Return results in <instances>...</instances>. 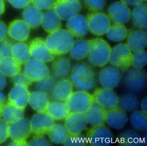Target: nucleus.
Listing matches in <instances>:
<instances>
[{"label": "nucleus", "mask_w": 147, "mask_h": 146, "mask_svg": "<svg viewBox=\"0 0 147 146\" xmlns=\"http://www.w3.org/2000/svg\"><path fill=\"white\" fill-rule=\"evenodd\" d=\"M71 71L69 79L76 88L87 92L94 88L96 74L91 65L85 63H76Z\"/></svg>", "instance_id": "f257e3e1"}, {"label": "nucleus", "mask_w": 147, "mask_h": 146, "mask_svg": "<svg viewBox=\"0 0 147 146\" xmlns=\"http://www.w3.org/2000/svg\"><path fill=\"white\" fill-rule=\"evenodd\" d=\"M74 41V37L69 31L61 29L50 33L45 42L54 56H61L69 52Z\"/></svg>", "instance_id": "f03ea898"}, {"label": "nucleus", "mask_w": 147, "mask_h": 146, "mask_svg": "<svg viewBox=\"0 0 147 146\" xmlns=\"http://www.w3.org/2000/svg\"><path fill=\"white\" fill-rule=\"evenodd\" d=\"M90 50L88 55V62L97 67H105L109 62L111 48L108 43L101 38L89 40Z\"/></svg>", "instance_id": "7ed1b4c3"}, {"label": "nucleus", "mask_w": 147, "mask_h": 146, "mask_svg": "<svg viewBox=\"0 0 147 146\" xmlns=\"http://www.w3.org/2000/svg\"><path fill=\"white\" fill-rule=\"evenodd\" d=\"M9 137L13 142L9 145L27 146V139L32 134L30 121L26 118H21L9 124Z\"/></svg>", "instance_id": "20e7f679"}, {"label": "nucleus", "mask_w": 147, "mask_h": 146, "mask_svg": "<svg viewBox=\"0 0 147 146\" xmlns=\"http://www.w3.org/2000/svg\"><path fill=\"white\" fill-rule=\"evenodd\" d=\"M132 53L126 44L120 43L111 49L110 64L122 72H126L131 66Z\"/></svg>", "instance_id": "39448f33"}, {"label": "nucleus", "mask_w": 147, "mask_h": 146, "mask_svg": "<svg viewBox=\"0 0 147 146\" xmlns=\"http://www.w3.org/2000/svg\"><path fill=\"white\" fill-rule=\"evenodd\" d=\"M88 145L92 146H108L112 143L113 135L108 128L104 125L92 126L86 135Z\"/></svg>", "instance_id": "423d86ee"}, {"label": "nucleus", "mask_w": 147, "mask_h": 146, "mask_svg": "<svg viewBox=\"0 0 147 146\" xmlns=\"http://www.w3.org/2000/svg\"><path fill=\"white\" fill-rule=\"evenodd\" d=\"M126 72L123 82L128 90L133 92H139L145 89L147 86V76L144 69L133 68Z\"/></svg>", "instance_id": "0eeeda50"}, {"label": "nucleus", "mask_w": 147, "mask_h": 146, "mask_svg": "<svg viewBox=\"0 0 147 146\" xmlns=\"http://www.w3.org/2000/svg\"><path fill=\"white\" fill-rule=\"evenodd\" d=\"M94 102L92 94L80 90L73 92L65 102L70 112L85 113Z\"/></svg>", "instance_id": "6e6552de"}, {"label": "nucleus", "mask_w": 147, "mask_h": 146, "mask_svg": "<svg viewBox=\"0 0 147 146\" xmlns=\"http://www.w3.org/2000/svg\"><path fill=\"white\" fill-rule=\"evenodd\" d=\"M86 17L89 31L95 36L105 35L111 25L108 15L104 13H91L88 14Z\"/></svg>", "instance_id": "1a4fd4ad"}, {"label": "nucleus", "mask_w": 147, "mask_h": 146, "mask_svg": "<svg viewBox=\"0 0 147 146\" xmlns=\"http://www.w3.org/2000/svg\"><path fill=\"white\" fill-rule=\"evenodd\" d=\"M52 8L61 20L67 21L79 14L82 5L78 0H56Z\"/></svg>", "instance_id": "9d476101"}, {"label": "nucleus", "mask_w": 147, "mask_h": 146, "mask_svg": "<svg viewBox=\"0 0 147 146\" xmlns=\"http://www.w3.org/2000/svg\"><path fill=\"white\" fill-rule=\"evenodd\" d=\"M55 123V120L47 112H38L33 116L30 121L32 133L34 137L47 135Z\"/></svg>", "instance_id": "9b49d317"}, {"label": "nucleus", "mask_w": 147, "mask_h": 146, "mask_svg": "<svg viewBox=\"0 0 147 146\" xmlns=\"http://www.w3.org/2000/svg\"><path fill=\"white\" fill-rule=\"evenodd\" d=\"M45 63L36 59H30L25 64L24 73L32 82H37L49 75Z\"/></svg>", "instance_id": "f8f14e48"}, {"label": "nucleus", "mask_w": 147, "mask_h": 146, "mask_svg": "<svg viewBox=\"0 0 147 146\" xmlns=\"http://www.w3.org/2000/svg\"><path fill=\"white\" fill-rule=\"evenodd\" d=\"M131 12L127 5L121 1L111 4L108 8V16L113 24H125L131 18Z\"/></svg>", "instance_id": "ddd939ff"}, {"label": "nucleus", "mask_w": 147, "mask_h": 146, "mask_svg": "<svg viewBox=\"0 0 147 146\" xmlns=\"http://www.w3.org/2000/svg\"><path fill=\"white\" fill-rule=\"evenodd\" d=\"M92 95L94 102L105 109H112L118 106L119 97L113 89L97 88Z\"/></svg>", "instance_id": "4468645a"}, {"label": "nucleus", "mask_w": 147, "mask_h": 146, "mask_svg": "<svg viewBox=\"0 0 147 146\" xmlns=\"http://www.w3.org/2000/svg\"><path fill=\"white\" fill-rule=\"evenodd\" d=\"M85 113L70 112L64 119V126L69 135L82 133L88 124Z\"/></svg>", "instance_id": "2eb2a0df"}, {"label": "nucleus", "mask_w": 147, "mask_h": 146, "mask_svg": "<svg viewBox=\"0 0 147 146\" xmlns=\"http://www.w3.org/2000/svg\"><path fill=\"white\" fill-rule=\"evenodd\" d=\"M146 30L131 29L128 30L127 44L131 52H136L144 50L147 43Z\"/></svg>", "instance_id": "dca6fc26"}, {"label": "nucleus", "mask_w": 147, "mask_h": 146, "mask_svg": "<svg viewBox=\"0 0 147 146\" xmlns=\"http://www.w3.org/2000/svg\"><path fill=\"white\" fill-rule=\"evenodd\" d=\"M30 94L27 87L15 85L9 93L7 103L24 111L29 103Z\"/></svg>", "instance_id": "f3484780"}, {"label": "nucleus", "mask_w": 147, "mask_h": 146, "mask_svg": "<svg viewBox=\"0 0 147 146\" xmlns=\"http://www.w3.org/2000/svg\"><path fill=\"white\" fill-rule=\"evenodd\" d=\"M120 70L114 67H108L101 69L98 74V81L105 88H113L117 86L121 79Z\"/></svg>", "instance_id": "a211bd4d"}, {"label": "nucleus", "mask_w": 147, "mask_h": 146, "mask_svg": "<svg viewBox=\"0 0 147 146\" xmlns=\"http://www.w3.org/2000/svg\"><path fill=\"white\" fill-rule=\"evenodd\" d=\"M29 47L31 57L34 59L45 63L54 61V55L48 49L42 38H37L33 39L30 43Z\"/></svg>", "instance_id": "6ab92c4d"}, {"label": "nucleus", "mask_w": 147, "mask_h": 146, "mask_svg": "<svg viewBox=\"0 0 147 146\" xmlns=\"http://www.w3.org/2000/svg\"><path fill=\"white\" fill-rule=\"evenodd\" d=\"M66 26L74 37L77 38H83L89 31L86 17L79 14L68 20Z\"/></svg>", "instance_id": "aec40b11"}, {"label": "nucleus", "mask_w": 147, "mask_h": 146, "mask_svg": "<svg viewBox=\"0 0 147 146\" xmlns=\"http://www.w3.org/2000/svg\"><path fill=\"white\" fill-rule=\"evenodd\" d=\"M126 112L117 106L107 110L105 122L108 126L115 129H123L128 122Z\"/></svg>", "instance_id": "412c9836"}, {"label": "nucleus", "mask_w": 147, "mask_h": 146, "mask_svg": "<svg viewBox=\"0 0 147 146\" xmlns=\"http://www.w3.org/2000/svg\"><path fill=\"white\" fill-rule=\"evenodd\" d=\"M30 28L24 20H16L9 25L7 34L14 40L19 42H25L29 38Z\"/></svg>", "instance_id": "4be33fe9"}, {"label": "nucleus", "mask_w": 147, "mask_h": 146, "mask_svg": "<svg viewBox=\"0 0 147 146\" xmlns=\"http://www.w3.org/2000/svg\"><path fill=\"white\" fill-rule=\"evenodd\" d=\"M107 109L95 102L85 113L88 123L92 126L104 125L105 123Z\"/></svg>", "instance_id": "5701e85b"}, {"label": "nucleus", "mask_w": 147, "mask_h": 146, "mask_svg": "<svg viewBox=\"0 0 147 146\" xmlns=\"http://www.w3.org/2000/svg\"><path fill=\"white\" fill-rule=\"evenodd\" d=\"M73 87L69 79L63 78L57 81L51 92L52 97L56 100L66 102L73 93Z\"/></svg>", "instance_id": "b1692460"}, {"label": "nucleus", "mask_w": 147, "mask_h": 146, "mask_svg": "<svg viewBox=\"0 0 147 146\" xmlns=\"http://www.w3.org/2000/svg\"><path fill=\"white\" fill-rule=\"evenodd\" d=\"M21 65L12 56L2 57L0 61V73L5 76L12 78L21 73Z\"/></svg>", "instance_id": "393cba45"}, {"label": "nucleus", "mask_w": 147, "mask_h": 146, "mask_svg": "<svg viewBox=\"0 0 147 146\" xmlns=\"http://www.w3.org/2000/svg\"><path fill=\"white\" fill-rule=\"evenodd\" d=\"M41 25L45 30L49 33L60 30L62 26L61 20L52 8L48 9L43 14Z\"/></svg>", "instance_id": "a878e982"}, {"label": "nucleus", "mask_w": 147, "mask_h": 146, "mask_svg": "<svg viewBox=\"0 0 147 146\" xmlns=\"http://www.w3.org/2000/svg\"><path fill=\"white\" fill-rule=\"evenodd\" d=\"M90 50L89 40L82 38L74 41L69 51L71 58L76 61H81L87 57Z\"/></svg>", "instance_id": "bb28decb"}, {"label": "nucleus", "mask_w": 147, "mask_h": 146, "mask_svg": "<svg viewBox=\"0 0 147 146\" xmlns=\"http://www.w3.org/2000/svg\"><path fill=\"white\" fill-rule=\"evenodd\" d=\"M131 18L134 26L138 29L146 30L147 26V6L142 2L135 6L131 12Z\"/></svg>", "instance_id": "cd10ccee"}, {"label": "nucleus", "mask_w": 147, "mask_h": 146, "mask_svg": "<svg viewBox=\"0 0 147 146\" xmlns=\"http://www.w3.org/2000/svg\"><path fill=\"white\" fill-rule=\"evenodd\" d=\"M43 14L41 10L31 5L26 7L23 12V17L24 21L30 28L36 29L41 25Z\"/></svg>", "instance_id": "c85d7f7f"}, {"label": "nucleus", "mask_w": 147, "mask_h": 146, "mask_svg": "<svg viewBox=\"0 0 147 146\" xmlns=\"http://www.w3.org/2000/svg\"><path fill=\"white\" fill-rule=\"evenodd\" d=\"M48 94L43 92H32L30 94L29 104L38 112H45L49 104Z\"/></svg>", "instance_id": "c756f323"}, {"label": "nucleus", "mask_w": 147, "mask_h": 146, "mask_svg": "<svg viewBox=\"0 0 147 146\" xmlns=\"http://www.w3.org/2000/svg\"><path fill=\"white\" fill-rule=\"evenodd\" d=\"M46 112L55 120H64L70 112L66 102L60 101L50 102Z\"/></svg>", "instance_id": "7c9ffc66"}, {"label": "nucleus", "mask_w": 147, "mask_h": 146, "mask_svg": "<svg viewBox=\"0 0 147 146\" xmlns=\"http://www.w3.org/2000/svg\"><path fill=\"white\" fill-rule=\"evenodd\" d=\"M71 70V62L67 57H61L53 61L52 71L55 78L63 79L69 74Z\"/></svg>", "instance_id": "2f4dec72"}, {"label": "nucleus", "mask_w": 147, "mask_h": 146, "mask_svg": "<svg viewBox=\"0 0 147 146\" xmlns=\"http://www.w3.org/2000/svg\"><path fill=\"white\" fill-rule=\"evenodd\" d=\"M118 142L122 146H142L144 144L140 135L132 130L125 131L119 134Z\"/></svg>", "instance_id": "473e14b6"}, {"label": "nucleus", "mask_w": 147, "mask_h": 146, "mask_svg": "<svg viewBox=\"0 0 147 146\" xmlns=\"http://www.w3.org/2000/svg\"><path fill=\"white\" fill-rule=\"evenodd\" d=\"M118 106L125 112H133L139 109V100L134 94H125L119 98Z\"/></svg>", "instance_id": "72a5a7b5"}, {"label": "nucleus", "mask_w": 147, "mask_h": 146, "mask_svg": "<svg viewBox=\"0 0 147 146\" xmlns=\"http://www.w3.org/2000/svg\"><path fill=\"white\" fill-rule=\"evenodd\" d=\"M47 135L50 141L57 144H63L69 135L65 126L57 123L52 125Z\"/></svg>", "instance_id": "f704fd0d"}, {"label": "nucleus", "mask_w": 147, "mask_h": 146, "mask_svg": "<svg viewBox=\"0 0 147 146\" xmlns=\"http://www.w3.org/2000/svg\"><path fill=\"white\" fill-rule=\"evenodd\" d=\"M11 56L21 64H25L31 58L29 46L24 42L13 44Z\"/></svg>", "instance_id": "c9c22d12"}, {"label": "nucleus", "mask_w": 147, "mask_h": 146, "mask_svg": "<svg viewBox=\"0 0 147 146\" xmlns=\"http://www.w3.org/2000/svg\"><path fill=\"white\" fill-rule=\"evenodd\" d=\"M128 30L123 24H113L107 32V38L113 42H120L127 38Z\"/></svg>", "instance_id": "e433bc0d"}, {"label": "nucleus", "mask_w": 147, "mask_h": 146, "mask_svg": "<svg viewBox=\"0 0 147 146\" xmlns=\"http://www.w3.org/2000/svg\"><path fill=\"white\" fill-rule=\"evenodd\" d=\"M2 116L4 120L10 124L24 118V110L7 102L3 109Z\"/></svg>", "instance_id": "4c0bfd02"}, {"label": "nucleus", "mask_w": 147, "mask_h": 146, "mask_svg": "<svg viewBox=\"0 0 147 146\" xmlns=\"http://www.w3.org/2000/svg\"><path fill=\"white\" fill-rule=\"evenodd\" d=\"M130 122L132 127L136 129L147 131V113L139 111L134 112L131 115Z\"/></svg>", "instance_id": "58836bf2"}, {"label": "nucleus", "mask_w": 147, "mask_h": 146, "mask_svg": "<svg viewBox=\"0 0 147 146\" xmlns=\"http://www.w3.org/2000/svg\"><path fill=\"white\" fill-rule=\"evenodd\" d=\"M57 81L54 75H49L36 82L35 88L38 91L48 94L51 92Z\"/></svg>", "instance_id": "ea45409f"}, {"label": "nucleus", "mask_w": 147, "mask_h": 146, "mask_svg": "<svg viewBox=\"0 0 147 146\" xmlns=\"http://www.w3.org/2000/svg\"><path fill=\"white\" fill-rule=\"evenodd\" d=\"M147 63V53L146 50L134 52L132 54L131 66L135 68L141 69Z\"/></svg>", "instance_id": "a19ab883"}, {"label": "nucleus", "mask_w": 147, "mask_h": 146, "mask_svg": "<svg viewBox=\"0 0 147 146\" xmlns=\"http://www.w3.org/2000/svg\"><path fill=\"white\" fill-rule=\"evenodd\" d=\"M63 144L65 146H85L88 143L86 137L81 133L69 135Z\"/></svg>", "instance_id": "79ce46f5"}, {"label": "nucleus", "mask_w": 147, "mask_h": 146, "mask_svg": "<svg viewBox=\"0 0 147 146\" xmlns=\"http://www.w3.org/2000/svg\"><path fill=\"white\" fill-rule=\"evenodd\" d=\"M85 7L91 13L101 11L106 5V0H84Z\"/></svg>", "instance_id": "37998d69"}, {"label": "nucleus", "mask_w": 147, "mask_h": 146, "mask_svg": "<svg viewBox=\"0 0 147 146\" xmlns=\"http://www.w3.org/2000/svg\"><path fill=\"white\" fill-rule=\"evenodd\" d=\"M12 81L14 85H21L27 87L30 86L33 83L24 73L21 72L12 77Z\"/></svg>", "instance_id": "c03bdc74"}, {"label": "nucleus", "mask_w": 147, "mask_h": 146, "mask_svg": "<svg viewBox=\"0 0 147 146\" xmlns=\"http://www.w3.org/2000/svg\"><path fill=\"white\" fill-rule=\"evenodd\" d=\"M56 0H31L32 5L41 10L52 8Z\"/></svg>", "instance_id": "a18cd8bd"}, {"label": "nucleus", "mask_w": 147, "mask_h": 146, "mask_svg": "<svg viewBox=\"0 0 147 146\" xmlns=\"http://www.w3.org/2000/svg\"><path fill=\"white\" fill-rule=\"evenodd\" d=\"M9 124L0 118V144L5 142L9 137Z\"/></svg>", "instance_id": "49530a36"}, {"label": "nucleus", "mask_w": 147, "mask_h": 146, "mask_svg": "<svg viewBox=\"0 0 147 146\" xmlns=\"http://www.w3.org/2000/svg\"><path fill=\"white\" fill-rule=\"evenodd\" d=\"M12 43L7 38L0 42V53L2 57L12 55Z\"/></svg>", "instance_id": "de8ad7c7"}, {"label": "nucleus", "mask_w": 147, "mask_h": 146, "mask_svg": "<svg viewBox=\"0 0 147 146\" xmlns=\"http://www.w3.org/2000/svg\"><path fill=\"white\" fill-rule=\"evenodd\" d=\"M51 143L43 136L36 137L27 143V146H51Z\"/></svg>", "instance_id": "09e8293b"}, {"label": "nucleus", "mask_w": 147, "mask_h": 146, "mask_svg": "<svg viewBox=\"0 0 147 146\" xmlns=\"http://www.w3.org/2000/svg\"><path fill=\"white\" fill-rule=\"evenodd\" d=\"M8 2L15 8L21 9L30 5L31 0H7Z\"/></svg>", "instance_id": "8fccbe9b"}, {"label": "nucleus", "mask_w": 147, "mask_h": 146, "mask_svg": "<svg viewBox=\"0 0 147 146\" xmlns=\"http://www.w3.org/2000/svg\"><path fill=\"white\" fill-rule=\"evenodd\" d=\"M8 29L5 23L0 21V42L7 38Z\"/></svg>", "instance_id": "3c124183"}, {"label": "nucleus", "mask_w": 147, "mask_h": 146, "mask_svg": "<svg viewBox=\"0 0 147 146\" xmlns=\"http://www.w3.org/2000/svg\"><path fill=\"white\" fill-rule=\"evenodd\" d=\"M5 96L2 93L0 92V118L2 116L3 109L7 104Z\"/></svg>", "instance_id": "603ef678"}, {"label": "nucleus", "mask_w": 147, "mask_h": 146, "mask_svg": "<svg viewBox=\"0 0 147 146\" xmlns=\"http://www.w3.org/2000/svg\"><path fill=\"white\" fill-rule=\"evenodd\" d=\"M121 2L126 5L136 6L143 2L144 0H120Z\"/></svg>", "instance_id": "864d4df0"}, {"label": "nucleus", "mask_w": 147, "mask_h": 146, "mask_svg": "<svg viewBox=\"0 0 147 146\" xmlns=\"http://www.w3.org/2000/svg\"><path fill=\"white\" fill-rule=\"evenodd\" d=\"M141 107L142 111L144 113H147V98L146 96L143 98L141 102Z\"/></svg>", "instance_id": "5fc2aeb1"}, {"label": "nucleus", "mask_w": 147, "mask_h": 146, "mask_svg": "<svg viewBox=\"0 0 147 146\" xmlns=\"http://www.w3.org/2000/svg\"><path fill=\"white\" fill-rule=\"evenodd\" d=\"M6 84V80L5 75L0 73V91L4 89Z\"/></svg>", "instance_id": "6e6d98bb"}, {"label": "nucleus", "mask_w": 147, "mask_h": 146, "mask_svg": "<svg viewBox=\"0 0 147 146\" xmlns=\"http://www.w3.org/2000/svg\"><path fill=\"white\" fill-rule=\"evenodd\" d=\"M5 10V4L4 0H0V16L4 13Z\"/></svg>", "instance_id": "4d7b16f0"}, {"label": "nucleus", "mask_w": 147, "mask_h": 146, "mask_svg": "<svg viewBox=\"0 0 147 146\" xmlns=\"http://www.w3.org/2000/svg\"><path fill=\"white\" fill-rule=\"evenodd\" d=\"M2 57V56H1V53H0V61H1V60Z\"/></svg>", "instance_id": "13d9d810"}, {"label": "nucleus", "mask_w": 147, "mask_h": 146, "mask_svg": "<svg viewBox=\"0 0 147 146\" xmlns=\"http://www.w3.org/2000/svg\"><path fill=\"white\" fill-rule=\"evenodd\" d=\"M144 1H145V2L147 1V0H144Z\"/></svg>", "instance_id": "bf43d9fd"}, {"label": "nucleus", "mask_w": 147, "mask_h": 146, "mask_svg": "<svg viewBox=\"0 0 147 146\" xmlns=\"http://www.w3.org/2000/svg\"><path fill=\"white\" fill-rule=\"evenodd\" d=\"M78 1H80V0H78Z\"/></svg>", "instance_id": "052dcab7"}]
</instances>
